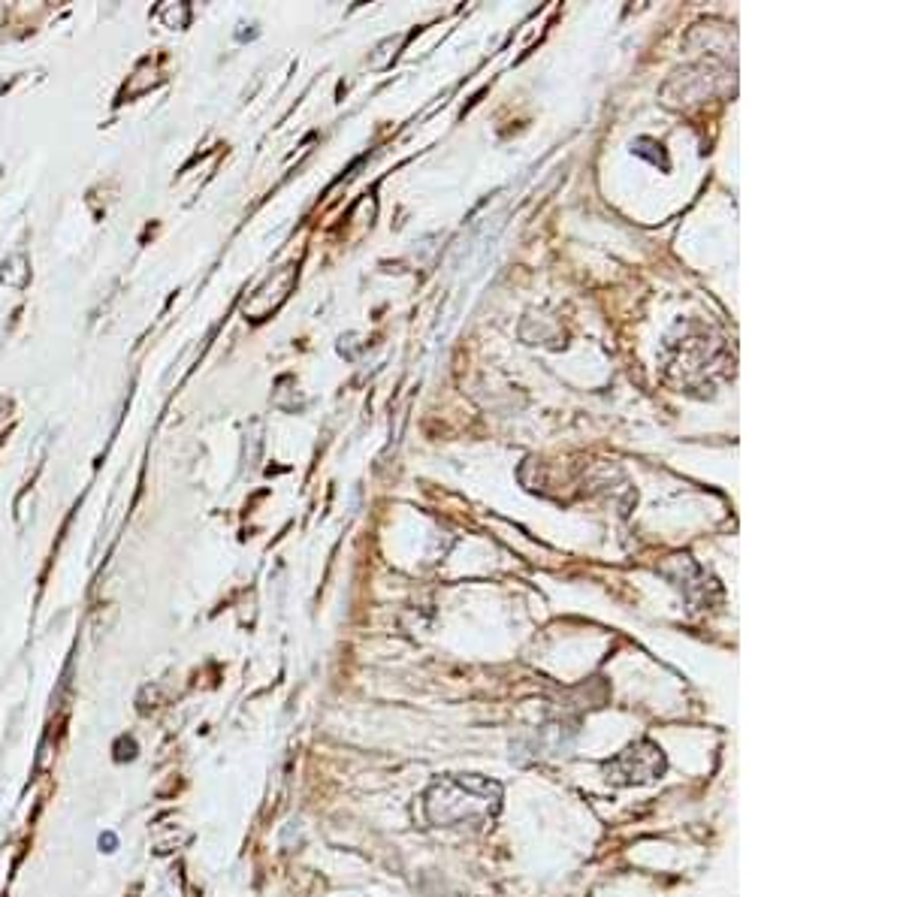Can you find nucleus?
<instances>
[{"label": "nucleus", "mask_w": 906, "mask_h": 897, "mask_svg": "<svg viewBox=\"0 0 906 897\" xmlns=\"http://www.w3.org/2000/svg\"><path fill=\"white\" fill-rule=\"evenodd\" d=\"M501 810V786L489 776L457 774L435 780L423 795V813L435 829H484Z\"/></svg>", "instance_id": "nucleus-1"}, {"label": "nucleus", "mask_w": 906, "mask_h": 897, "mask_svg": "<svg viewBox=\"0 0 906 897\" xmlns=\"http://www.w3.org/2000/svg\"><path fill=\"white\" fill-rule=\"evenodd\" d=\"M668 771V759L659 744L653 740H635L605 761V780L610 786H647L656 783Z\"/></svg>", "instance_id": "nucleus-2"}, {"label": "nucleus", "mask_w": 906, "mask_h": 897, "mask_svg": "<svg viewBox=\"0 0 906 897\" xmlns=\"http://www.w3.org/2000/svg\"><path fill=\"white\" fill-rule=\"evenodd\" d=\"M100 846H107V852H112V849H115V837H112V834H103V837H100Z\"/></svg>", "instance_id": "nucleus-3"}, {"label": "nucleus", "mask_w": 906, "mask_h": 897, "mask_svg": "<svg viewBox=\"0 0 906 897\" xmlns=\"http://www.w3.org/2000/svg\"><path fill=\"white\" fill-rule=\"evenodd\" d=\"M447 897H462V895H447Z\"/></svg>", "instance_id": "nucleus-4"}]
</instances>
